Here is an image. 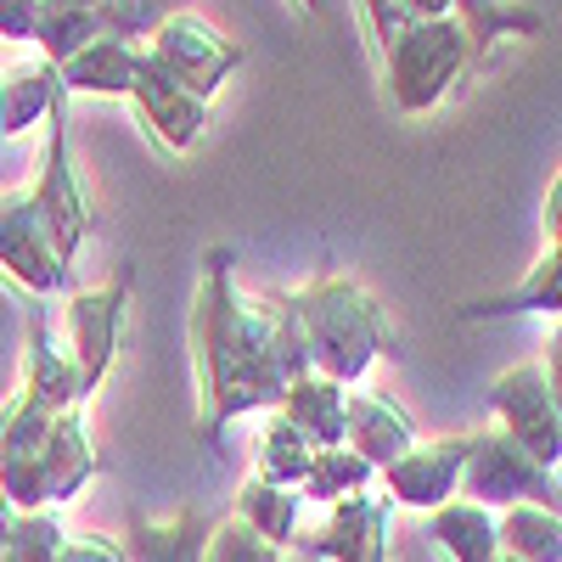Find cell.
<instances>
[{
    "instance_id": "6da1fadb",
    "label": "cell",
    "mask_w": 562,
    "mask_h": 562,
    "mask_svg": "<svg viewBox=\"0 0 562 562\" xmlns=\"http://www.w3.org/2000/svg\"><path fill=\"white\" fill-rule=\"evenodd\" d=\"M192 366H198V439L214 445L225 422L270 411L288 394V371L276 360L270 299H243L237 254L203 248L192 293Z\"/></svg>"
},
{
    "instance_id": "f35d334b",
    "label": "cell",
    "mask_w": 562,
    "mask_h": 562,
    "mask_svg": "<svg viewBox=\"0 0 562 562\" xmlns=\"http://www.w3.org/2000/svg\"><path fill=\"white\" fill-rule=\"evenodd\" d=\"M299 12H310V18H321V0H293Z\"/></svg>"
},
{
    "instance_id": "d6a6232c",
    "label": "cell",
    "mask_w": 562,
    "mask_h": 562,
    "mask_svg": "<svg viewBox=\"0 0 562 562\" xmlns=\"http://www.w3.org/2000/svg\"><path fill=\"white\" fill-rule=\"evenodd\" d=\"M0 40H34V0H0Z\"/></svg>"
},
{
    "instance_id": "7c38bea8",
    "label": "cell",
    "mask_w": 562,
    "mask_h": 562,
    "mask_svg": "<svg viewBox=\"0 0 562 562\" xmlns=\"http://www.w3.org/2000/svg\"><path fill=\"white\" fill-rule=\"evenodd\" d=\"M467 450H473V434H445V439H416L405 456H394L383 467V495L394 506H411V512H434L445 506L450 495H461V467H467Z\"/></svg>"
},
{
    "instance_id": "cb8c5ba5",
    "label": "cell",
    "mask_w": 562,
    "mask_h": 562,
    "mask_svg": "<svg viewBox=\"0 0 562 562\" xmlns=\"http://www.w3.org/2000/svg\"><path fill=\"white\" fill-rule=\"evenodd\" d=\"M231 518H243L259 540H270V546L288 551L293 535H299V490L254 473V479L237 490V512H231Z\"/></svg>"
},
{
    "instance_id": "e575fe53",
    "label": "cell",
    "mask_w": 562,
    "mask_h": 562,
    "mask_svg": "<svg viewBox=\"0 0 562 562\" xmlns=\"http://www.w3.org/2000/svg\"><path fill=\"white\" fill-rule=\"evenodd\" d=\"M546 383H551V400H557V411H562V321L551 326V344H546Z\"/></svg>"
},
{
    "instance_id": "9c48e42d",
    "label": "cell",
    "mask_w": 562,
    "mask_h": 562,
    "mask_svg": "<svg viewBox=\"0 0 562 562\" xmlns=\"http://www.w3.org/2000/svg\"><path fill=\"white\" fill-rule=\"evenodd\" d=\"M0 270L34 299H52V293L68 288V265L57 259L52 231H45L29 186L0 192Z\"/></svg>"
},
{
    "instance_id": "b9f144b4",
    "label": "cell",
    "mask_w": 562,
    "mask_h": 562,
    "mask_svg": "<svg viewBox=\"0 0 562 562\" xmlns=\"http://www.w3.org/2000/svg\"><path fill=\"white\" fill-rule=\"evenodd\" d=\"M85 7H97V0H85Z\"/></svg>"
},
{
    "instance_id": "5bb4252c",
    "label": "cell",
    "mask_w": 562,
    "mask_h": 562,
    "mask_svg": "<svg viewBox=\"0 0 562 562\" xmlns=\"http://www.w3.org/2000/svg\"><path fill=\"white\" fill-rule=\"evenodd\" d=\"M97 473H102V456H97V439H90L85 405L57 411V416H52V428H45V445H40L45 506H68V501H79Z\"/></svg>"
},
{
    "instance_id": "ffe728a7",
    "label": "cell",
    "mask_w": 562,
    "mask_h": 562,
    "mask_svg": "<svg viewBox=\"0 0 562 562\" xmlns=\"http://www.w3.org/2000/svg\"><path fill=\"white\" fill-rule=\"evenodd\" d=\"M518 315H551L562 321V243L546 248V259H535V270L506 288L495 299H473L461 304V321H518Z\"/></svg>"
},
{
    "instance_id": "83f0119b",
    "label": "cell",
    "mask_w": 562,
    "mask_h": 562,
    "mask_svg": "<svg viewBox=\"0 0 562 562\" xmlns=\"http://www.w3.org/2000/svg\"><path fill=\"white\" fill-rule=\"evenodd\" d=\"M310 450H315V445L270 405V411H265V428H259V467H254V473L299 490V484H304V467H310Z\"/></svg>"
},
{
    "instance_id": "7402d4cb",
    "label": "cell",
    "mask_w": 562,
    "mask_h": 562,
    "mask_svg": "<svg viewBox=\"0 0 562 562\" xmlns=\"http://www.w3.org/2000/svg\"><path fill=\"white\" fill-rule=\"evenodd\" d=\"M344 383L338 378H321V371H304V378L288 383L281 394V416L293 422V428L310 439V445H344Z\"/></svg>"
},
{
    "instance_id": "f1b7e54d",
    "label": "cell",
    "mask_w": 562,
    "mask_h": 562,
    "mask_svg": "<svg viewBox=\"0 0 562 562\" xmlns=\"http://www.w3.org/2000/svg\"><path fill=\"white\" fill-rule=\"evenodd\" d=\"M180 7H192V0H97V23H102V34H113V40L147 45L153 29H158L164 18H175Z\"/></svg>"
},
{
    "instance_id": "8d00e7d4",
    "label": "cell",
    "mask_w": 562,
    "mask_h": 562,
    "mask_svg": "<svg viewBox=\"0 0 562 562\" xmlns=\"http://www.w3.org/2000/svg\"><path fill=\"white\" fill-rule=\"evenodd\" d=\"M400 12H405V23L411 18H450L456 0H400Z\"/></svg>"
},
{
    "instance_id": "603a6c76",
    "label": "cell",
    "mask_w": 562,
    "mask_h": 562,
    "mask_svg": "<svg viewBox=\"0 0 562 562\" xmlns=\"http://www.w3.org/2000/svg\"><path fill=\"white\" fill-rule=\"evenodd\" d=\"M378 484V467H371L349 439L344 445H315L310 450V467H304V484H299V501H321V506H333L355 490H371Z\"/></svg>"
},
{
    "instance_id": "4fadbf2b",
    "label": "cell",
    "mask_w": 562,
    "mask_h": 562,
    "mask_svg": "<svg viewBox=\"0 0 562 562\" xmlns=\"http://www.w3.org/2000/svg\"><path fill=\"white\" fill-rule=\"evenodd\" d=\"M130 102H135L140 124L153 130V140H158V147H169V153H192L198 140H203V130H209V102L192 97V90H186V85L147 52V45H140V63H135Z\"/></svg>"
},
{
    "instance_id": "ba28073f",
    "label": "cell",
    "mask_w": 562,
    "mask_h": 562,
    "mask_svg": "<svg viewBox=\"0 0 562 562\" xmlns=\"http://www.w3.org/2000/svg\"><path fill=\"white\" fill-rule=\"evenodd\" d=\"M490 416L501 422V428L518 439L540 467H551L557 473V461H562V411L551 400V383H546V366L524 360V366H506L501 378L490 383Z\"/></svg>"
},
{
    "instance_id": "f546056e",
    "label": "cell",
    "mask_w": 562,
    "mask_h": 562,
    "mask_svg": "<svg viewBox=\"0 0 562 562\" xmlns=\"http://www.w3.org/2000/svg\"><path fill=\"white\" fill-rule=\"evenodd\" d=\"M63 535H68V529L52 518V506L18 512L12 529H7V546H0V562H57Z\"/></svg>"
},
{
    "instance_id": "1f68e13d",
    "label": "cell",
    "mask_w": 562,
    "mask_h": 562,
    "mask_svg": "<svg viewBox=\"0 0 562 562\" xmlns=\"http://www.w3.org/2000/svg\"><path fill=\"white\" fill-rule=\"evenodd\" d=\"M57 562H124V546L119 540H108V535H63V551H57Z\"/></svg>"
},
{
    "instance_id": "44dd1931",
    "label": "cell",
    "mask_w": 562,
    "mask_h": 562,
    "mask_svg": "<svg viewBox=\"0 0 562 562\" xmlns=\"http://www.w3.org/2000/svg\"><path fill=\"white\" fill-rule=\"evenodd\" d=\"M57 97H63V79H57V63H45V57L0 74V140H18L34 124H45Z\"/></svg>"
},
{
    "instance_id": "d590c367",
    "label": "cell",
    "mask_w": 562,
    "mask_h": 562,
    "mask_svg": "<svg viewBox=\"0 0 562 562\" xmlns=\"http://www.w3.org/2000/svg\"><path fill=\"white\" fill-rule=\"evenodd\" d=\"M546 243H562V169L546 186Z\"/></svg>"
},
{
    "instance_id": "2e32d148",
    "label": "cell",
    "mask_w": 562,
    "mask_h": 562,
    "mask_svg": "<svg viewBox=\"0 0 562 562\" xmlns=\"http://www.w3.org/2000/svg\"><path fill=\"white\" fill-rule=\"evenodd\" d=\"M214 518L203 506H180L175 518H130L119 546L124 562H203Z\"/></svg>"
},
{
    "instance_id": "d6986e66",
    "label": "cell",
    "mask_w": 562,
    "mask_h": 562,
    "mask_svg": "<svg viewBox=\"0 0 562 562\" xmlns=\"http://www.w3.org/2000/svg\"><path fill=\"white\" fill-rule=\"evenodd\" d=\"M428 540L450 562H490L501 551V512L467 501V495H450L445 506L428 512Z\"/></svg>"
},
{
    "instance_id": "277c9868",
    "label": "cell",
    "mask_w": 562,
    "mask_h": 562,
    "mask_svg": "<svg viewBox=\"0 0 562 562\" xmlns=\"http://www.w3.org/2000/svg\"><path fill=\"white\" fill-rule=\"evenodd\" d=\"M130 293H135V265L124 259L102 288H79L68 293V310H63V326H68V360L79 371V400H90L108 371H113V355H119V333H124V310H130Z\"/></svg>"
},
{
    "instance_id": "8992f818",
    "label": "cell",
    "mask_w": 562,
    "mask_h": 562,
    "mask_svg": "<svg viewBox=\"0 0 562 562\" xmlns=\"http://www.w3.org/2000/svg\"><path fill=\"white\" fill-rule=\"evenodd\" d=\"M461 495L479 501V506H495V512L501 506H518V501L557 506V479H551V467H540L495 422V428L473 434V450H467V467H461Z\"/></svg>"
},
{
    "instance_id": "d4e9b609",
    "label": "cell",
    "mask_w": 562,
    "mask_h": 562,
    "mask_svg": "<svg viewBox=\"0 0 562 562\" xmlns=\"http://www.w3.org/2000/svg\"><path fill=\"white\" fill-rule=\"evenodd\" d=\"M461 29H467V45H473V63H484L495 45L506 34H540L546 18L535 7H512V0H456V12H450Z\"/></svg>"
},
{
    "instance_id": "30bf717a",
    "label": "cell",
    "mask_w": 562,
    "mask_h": 562,
    "mask_svg": "<svg viewBox=\"0 0 562 562\" xmlns=\"http://www.w3.org/2000/svg\"><path fill=\"white\" fill-rule=\"evenodd\" d=\"M389 524H394V501L383 490H355L333 501L315 535H293V546L315 562H389Z\"/></svg>"
},
{
    "instance_id": "836d02e7",
    "label": "cell",
    "mask_w": 562,
    "mask_h": 562,
    "mask_svg": "<svg viewBox=\"0 0 562 562\" xmlns=\"http://www.w3.org/2000/svg\"><path fill=\"white\" fill-rule=\"evenodd\" d=\"M366 23H371V40H378V52L394 40V29L405 23V12H400V0H366Z\"/></svg>"
},
{
    "instance_id": "e0dca14e",
    "label": "cell",
    "mask_w": 562,
    "mask_h": 562,
    "mask_svg": "<svg viewBox=\"0 0 562 562\" xmlns=\"http://www.w3.org/2000/svg\"><path fill=\"white\" fill-rule=\"evenodd\" d=\"M34 400H45L52 411H63V405H85L79 400V371H74V360H68V349L57 344V333H52V315H45L40 304L29 310V321H23V378H18Z\"/></svg>"
},
{
    "instance_id": "4dcf8cb0",
    "label": "cell",
    "mask_w": 562,
    "mask_h": 562,
    "mask_svg": "<svg viewBox=\"0 0 562 562\" xmlns=\"http://www.w3.org/2000/svg\"><path fill=\"white\" fill-rule=\"evenodd\" d=\"M203 562H281V546L259 540L243 518H220V524L209 529Z\"/></svg>"
},
{
    "instance_id": "4316f807",
    "label": "cell",
    "mask_w": 562,
    "mask_h": 562,
    "mask_svg": "<svg viewBox=\"0 0 562 562\" xmlns=\"http://www.w3.org/2000/svg\"><path fill=\"white\" fill-rule=\"evenodd\" d=\"M97 34H102L97 7H85V0H34V45H40L45 63L74 57L79 45H90Z\"/></svg>"
},
{
    "instance_id": "8fae6325",
    "label": "cell",
    "mask_w": 562,
    "mask_h": 562,
    "mask_svg": "<svg viewBox=\"0 0 562 562\" xmlns=\"http://www.w3.org/2000/svg\"><path fill=\"white\" fill-rule=\"evenodd\" d=\"M68 411V405H63ZM52 405L34 400L23 383L12 389V400L0 405V495H7L18 512L45 506V484H40V445L45 428H52Z\"/></svg>"
},
{
    "instance_id": "ab89813d",
    "label": "cell",
    "mask_w": 562,
    "mask_h": 562,
    "mask_svg": "<svg viewBox=\"0 0 562 562\" xmlns=\"http://www.w3.org/2000/svg\"><path fill=\"white\" fill-rule=\"evenodd\" d=\"M490 562H524V557H512V551H495V557H490Z\"/></svg>"
},
{
    "instance_id": "60d3db41",
    "label": "cell",
    "mask_w": 562,
    "mask_h": 562,
    "mask_svg": "<svg viewBox=\"0 0 562 562\" xmlns=\"http://www.w3.org/2000/svg\"><path fill=\"white\" fill-rule=\"evenodd\" d=\"M0 315H7V293H0Z\"/></svg>"
},
{
    "instance_id": "7a4b0ae2",
    "label": "cell",
    "mask_w": 562,
    "mask_h": 562,
    "mask_svg": "<svg viewBox=\"0 0 562 562\" xmlns=\"http://www.w3.org/2000/svg\"><path fill=\"white\" fill-rule=\"evenodd\" d=\"M288 299L310 344V371H321V378H338L344 389H355L383 355H394V326L355 276H321Z\"/></svg>"
},
{
    "instance_id": "52a82bcc",
    "label": "cell",
    "mask_w": 562,
    "mask_h": 562,
    "mask_svg": "<svg viewBox=\"0 0 562 562\" xmlns=\"http://www.w3.org/2000/svg\"><path fill=\"white\" fill-rule=\"evenodd\" d=\"M147 52L192 90V97H203V102H214L220 90H225V79L243 68V45L231 40V34H220L209 18H198L192 7H180L175 18H164L158 29H153V40H147Z\"/></svg>"
},
{
    "instance_id": "3957f363",
    "label": "cell",
    "mask_w": 562,
    "mask_h": 562,
    "mask_svg": "<svg viewBox=\"0 0 562 562\" xmlns=\"http://www.w3.org/2000/svg\"><path fill=\"white\" fill-rule=\"evenodd\" d=\"M378 57H383V90H389L394 113L422 119L473 68V45H467V29L456 18H411L394 29V40Z\"/></svg>"
},
{
    "instance_id": "484cf974",
    "label": "cell",
    "mask_w": 562,
    "mask_h": 562,
    "mask_svg": "<svg viewBox=\"0 0 562 562\" xmlns=\"http://www.w3.org/2000/svg\"><path fill=\"white\" fill-rule=\"evenodd\" d=\"M501 551L524 562H562V512L540 501L501 506Z\"/></svg>"
},
{
    "instance_id": "9a60e30c",
    "label": "cell",
    "mask_w": 562,
    "mask_h": 562,
    "mask_svg": "<svg viewBox=\"0 0 562 562\" xmlns=\"http://www.w3.org/2000/svg\"><path fill=\"white\" fill-rule=\"evenodd\" d=\"M344 439L383 473L394 456H405V450L416 445V422H411V411L394 405L389 394L355 383V389L344 394Z\"/></svg>"
},
{
    "instance_id": "5b68a950",
    "label": "cell",
    "mask_w": 562,
    "mask_h": 562,
    "mask_svg": "<svg viewBox=\"0 0 562 562\" xmlns=\"http://www.w3.org/2000/svg\"><path fill=\"white\" fill-rule=\"evenodd\" d=\"M34 209L52 231V248L63 265L79 259L85 237H90V198H85V180H79V164L68 153V90L52 102L45 113V158H40V175H34Z\"/></svg>"
},
{
    "instance_id": "ac0fdd59",
    "label": "cell",
    "mask_w": 562,
    "mask_h": 562,
    "mask_svg": "<svg viewBox=\"0 0 562 562\" xmlns=\"http://www.w3.org/2000/svg\"><path fill=\"white\" fill-rule=\"evenodd\" d=\"M135 63H140V45L97 34L90 45H79L74 57L57 63V79L68 97H124L130 102V85H135Z\"/></svg>"
},
{
    "instance_id": "74e56055",
    "label": "cell",
    "mask_w": 562,
    "mask_h": 562,
    "mask_svg": "<svg viewBox=\"0 0 562 562\" xmlns=\"http://www.w3.org/2000/svg\"><path fill=\"white\" fill-rule=\"evenodd\" d=\"M12 518H18V506L0 495V546H7V529H12Z\"/></svg>"
}]
</instances>
